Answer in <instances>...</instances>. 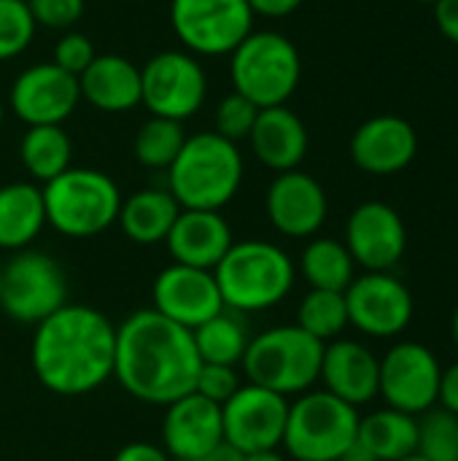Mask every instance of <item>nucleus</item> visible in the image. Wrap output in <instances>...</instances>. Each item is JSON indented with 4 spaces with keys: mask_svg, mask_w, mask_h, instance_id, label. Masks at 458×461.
<instances>
[{
    "mask_svg": "<svg viewBox=\"0 0 458 461\" xmlns=\"http://www.w3.org/2000/svg\"><path fill=\"white\" fill-rule=\"evenodd\" d=\"M200 365L192 332L154 308L135 311L116 327L113 378L146 405L167 408L192 394Z\"/></svg>",
    "mask_w": 458,
    "mask_h": 461,
    "instance_id": "f257e3e1",
    "label": "nucleus"
},
{
    "mask_svg": "<svg viewBox=\"0 0 458 461\" xmlns=\"http://www.w3.org/2000/svg\"><path fill=\"white\" fill-rule=\"evenodd\" d=\"M116 327L89 305H62L35 324L30 365L38 384L59 397H84L113 378Z\"/></svg>",
    "mask_w": 458,
    "mask_h": 461,
    "instance_id": "f03ea898",
    "label": "nucleus"
},
{
    "mask_svg": "<svg viewBox=\"0 0 458 461\" xmlns=\"http://www.w3.org/2000/svg\"><path fill=\"white\" fill-rule=\"evenodd\" d=\"M243 184V157L238 143L219 132H197L167 167V192L181 208L221 211Z\"/></svg>",
    "mask_w": 458,
    "mask_h": 461,
    "instance_id": "7ed1b4c3",
    "label": "nucleus"
},
{
    "mask_svg": "<svg viewBox=\"0 0 458 461\" xmlns=\"http://www.w3.org/2000/svg\"><path fill=\"white\" fill-rule=\"evenodd\" d=\"M224 308L235 313H256L275 308L294 289L297 267L292 257L267 240H240L224 254L213 270Z\"/></svg>",
    "mask_w": 458,
    "mask_h": 461,
    "instance_id": "20e7f679",
    "label": "nucleus"
},
{
    "mask_svg": "<svg viewBox=\"0 0 458 461\" xmlns=\"http://www.w3.org/2000/svg\"><path fill=\"white\" fill-rule=\"evenodd\" d=\"M321 359L324 343L297 324H289L251 338L240 370L248 384L270 389L281 397H300L319 381Z\"/></svg>",
    "mask_w": 458,
    "mask_h": 461,
    "instance_id": "39448f33",
    "label": "nucleus"
},
{
    "mask_svg": "<svg viewBox=\"0 0 458 461\" xmlns=\"http://www.w3.org/2000/svg\"><path fill=\"white\" fill-rule=\"evenodd\" d=\"M46 224L65 238H94L119 219L121 192L111 176L92 167H67L43 184Z\"/></svg>",
    "mask_w": 458,
    "mask_h": 461,
    "instance_id": "423d86ee",
    "label": "nucleus"
},
{
    "mask_svg": "<svg viewBox=\"0 0 458 461\" xmlns=\"http://www.w3.org/2000/svg\"><path fill=\"white\" fill-rule=\"evenodd\" d=\"M302 76L297 46L273 30L248 32L232 51L229 78L238 95L248 97L256 108L286 105Z\"/></svg>",
    "mask_w": 458,
    "mask_h": 461,
    "instance_id": "0eeeda50",
    "label": "nucleus"
},
{
    "mask_svg": "<svg viewBox=\"0 0 458 461\" xmlns=\"http://www.w3.org/2000/svg\"><path fill=\"white\" fill-rule=\"evenodd\" d=\"M359 408L329 392H305L289 402L283 451L294 461H337L359 435Z\"/></svg>",
    "mask_w": 458,
    "mask_h": 461,
    "instance_id": "6e6552de",
    "label": "nucleus"
},
{
    "mask_svg": "<svg viewBox=\"0 0 458 461\" xmlns=\"http://www.w3.org/2000/svg\"><path fill=\"white\" fill-rule=\"evenodd\" d=\"M67 305V278L59 262L40 251H13L3 267L0 308L19 324H40Z\"/></svg>",
    "mask_w": 458,
    "mask_h": 461,
    "instance_id": "1a4fd4ad",
    "label": "nucleus"
},
{
    "mask_svg": "<svg viewBox=\"0 0 458 461\" xmlns=\"http://www.w3.org/2000/svg\"><path fill=\"white\" fill-rule=\"evenodd\" d=\"M170 22L178 41L202 57L232 54L251 32L248 0H173Z\"/></svg>",
    "mask_w": 458,
    "mask_h": 461,
    "instance_id": "9d476101",
    "label": "nucleus"
},
{
    "mask_svg": "<svg viewBox=\"0 0 458 461\" xmlns=\"http://www.w3.org/2000/svg\"><path fill=\"white\" fill-rule=\"evenodd\" d=\"M289 419V397H281L256 384H243L224 405V446L240 456L256 451H275L283 446Z\"/></svg>",
    "mask_w": 458,
    "mask_h": 461,
    "instance_id": "9b49d317",
    "label": "nucleus"
},
{
    "mask_svg": "<svg viewBox=\"0 0 458 461\" xmlns=\"http://www.w3.org/2000/svg\"><path fill=\"white\" fill-rule=\"evenodd\" d=\"M205 92V70L192 54L162 51L140 68V103L151 116L184 122L202 108Z\"/></svg>",
    "mask_w": 458,
    "mask_h": 461,
    "instance_id": "f8f14e48",
    "label": "nucleus"
},
{
    "mask_svg": "<svg viewBox=\"0 0 458 461\" xmlns=\"http://www.w3.org/2000/svg\"><path fill=\"white\" fill-rule=\"evenodd\" d=\"M440 375L443 367L432 348L416 340H402L391 346L381 359L378 397L386 400V408L421 416L437 405Z\"/></svg>",
    "mask_w": 458,
    "mask_h": 461,
    "instance_id": "ddd939ff",
    "label": "nucleus"
},
{
    "mask_svg": "<svg viewBox=\"0 0 458 461\" xmlns=\"http://www.w3.org/2000/svg\"><path fill=\"white\" fill-rule=\"evenodd\" d=\"M348 324L370 338H397L413 321V294L391 273H362L343 292Z\"/></svg>",
    "mask_w": 458,
    "mask_h": 461,
    "instance_id": "4468645a",
    "label": "nucleus"
},
{
    "mask_svg": "<svg viewBox=\"0 0 458 461\" xmlns=\"http://www.w3.org/2000/svg\"><path fill=\"white\" fill-rule=\"evenodd\" d=\"M343 243L364 273H391L405 257L408 230L397 208L381 200H367L348 216Z\"/></svg>",
    "mask_w": 458,
    "mask_h": 461,
    "instance_id": "2eb2a0df",
    "label": "nucleus"
},
{
    "mask_svg": "<svg viewBox=\"0 0 458 461\" xmlns=\"http://www.w3.org/2000/svg\"><path fill=\"white\" fill-rule=\"evenodd\" d=\"M151 300L159 316L175 321L189 332H194L200 324L224 311V300L213 270L186 267L175 262L159 270V276L154 278Z\"/></svg>",
    "mask_w": 458,
    "mask_h": 461,
    "instance_id": "dca6fc26",
    "label": "nucleus"
},
{
    "mask_svg": "<svg viewBox=\"0 0 458 461\" xmlns=\"http://www.w3.org/2000/svg\"><path fill=\"white\" fill-rule=\"evenodd\" d=\"M78 78L54 62H38L22 70L11 86V108L27 127L62 124L78 105Z\"/></svg>",
    "mask_w": 458,
    "mask_h": 461,
    "instance_id": "f3484780",
    "label": "nucleus"
},
{
    "mask_svg": "<svg viewBox=\"0 0 458 461\" xmlns=\"http://www.w3.org/2000/svg\"><path fill=\"white\" fill-rule=\"evenodd\" d=\"M327 192L324 186L302 173H278L267 189V219L286 238H313L327 221Z\"/></svg>",
    "mask_w": 458,
    "mask_h": 461,
    "instance_id": "a211bd4d",
    "label": "nucleus"
},
{
    "mask_svg": "<svg viewBox=\"0 0 458 461\" xmlns=\"http://www.w3.org/2000/svg\"><path fill=\"white\" fill-rule=\"evenodd\" d=\"M219 446H224L221 405L192 392L165 408L162 448L173 461L197 459L216 451Z\"/></svg>",
    "mask_w": 458,
    "mask_h": 461,
    "instance_id": "6ab92c4d",
    "label": "nucleus"
},
{
    "mask_svg": "<svg viewBox=\"0 0 458 461\" xmlns=\"http://www.w3.org/2000/svg\"><path fill=\"white\" fill-rule=\"evenodd\" d=\"M418 154V135L402 116H373L351 138V159L370 176L402 173Z\"/></svg>",
    "mask_w": 458,
    "mask_h": 461,
    "instance_id": "aec40b11",
    "label": "nucleus"
},
{
    "mask_svg": "<svg viewBox=\"0 0 458 461\" xmlns=\"http://www.w3.org/2000/svg\"><path fill=\"white\" fill-rule=\"evenodd\" d=\"M319 381H324V392L335 394L337 400L354 408H362L378 397L381 359L364 343L337 338L324 346Z\"/></svg>",
    "mask_w": 458,
    "mask_h": 461,
    "instance_id": "412c9836",
    "label": "nucleus"
},
{
    "mask_svg": "<svg viewBox=\"0 0 458 461\" xmlns=\"http://www.w3.org/2000/svg\"><path fill=\"white\" fill-rule=\"evenodd\" d=\"M232 230L221 211H192L181 208L173 230L165 238L167 254L175 265L216 270L224 254L232 249Z\"/></svg>",
    "mask_w": 458,
    "mask_h": 461,
    "instance_id": "4be33fe9",
    "label": "nucleus"
},
{
    "mask_svg": "<svg viewBox=\"0 0 458 461\" xmlns=\"http://www.w3.org/2000/svg\"><path fill=\"white\" fill-rule=\"evenodd\" d=\"M248 143H251L254 157L265 167H270L275 173H286V170H297L300 162L305 159L308 130H305L302 119L286 105L259 108V116L248 135Z\"/></svg>",
    "mask_w": 458,
    "mask_h": 461,
    "instance_id": "5701e85b",
    "label": "nucleus"
},
{
    "mask_svg": "<svg viewBox=\"0 0 458 461\" xmlns=\"http://www.w3.org/2000/svg\"><path fill=\"white\" fill-rule=\"evenodd\" d=\"M81 97L105 113H124L140 105V68L119 54H97L78 76Z\"/></svg>",
    "mask_w": 458,
    "mask_h": 461,
    "instance_id": "b1692460",
    "label": "nucleus"
},
{
    "mask_svg": "<svg viewBox=\"0 0 458 461\" xmlns=\"http://www.w3.org/2000/svg\"><path fill=\"white\" fill-rule=\"evenodd\" d=\"M46 227L43 192L35 184L13 181L0 186V249L24 251Z\"/></svg>",
    "mask_w": 458,
    "mask_h": 461,
    "instance_id": "393cba45",
    "label": "nucleus"
},
{
    "mask_svg": "<svg viewBox=\"0 0 458 461\" xmlns=\"http://www.w3.org/2000/svg\"><path fill=\"white\" fill-rule=\"evenodd\" d=\"M178 213L181 205L167 189H140L132 197L121 200L116 224L132 243L154 246V243H165Z\"/></svg>",
    "mask_w": 458,
    "mask_h": 461,
    "instance_id": "a878e982",
    "label": "nucleus"
},
{
    "mask_svg": "<svg viewBox=\"0 0 458 461\" xmlns=\"http://www.w3.org/2000/svg\"><path fill=\"white\" fill-rule=\"evenodd\" d=\"M359 440L375 454L378 461H397L416 451L418 416H408L394 408L375 411L359 419Z\"/></svg>",
    "mask_w": 458,
    "mask_h": 461,
    "instance_id": "bb28decb",
    "label": "nucleus"
},
{
    "mask_svg": "<svg viewBox=\"0 0 458 461\" xmlns=\"http://www.w3.org/2000/svg\"><path fill=\"white\" fill-rule=\"evenodd\" d=\"M192 338L205 365H229V367H240L251 343L243 316L227 308L213 319H208L205 324H200L192 332Z\"/></svg>",
    "mask_w": 458,
    "mask_h": 461,
    "instance_id": "cd10ccee",
    "label": "nucleus"
},
{
    "mask_svg": "<svg viewBox=\"0 0 458 461\" xmlns=\"http://www.w3.org/2000/svg\"><path fill=\"white\" fill-rule=\"evenodd\" d=\"M300 270L310 289L327 292H346L356 278L354 257L348 254L346 243L335 238H313L300 257Z\"/></svg>",
    "mask_w": 458,
    "mask_h": 461,
    "instance_id": "c85d7f7f",
    "label": "nucleus"
},
{
    "mask_svg": "<svg viewBox=\"0 0 458 461\" xmlns=\"http://www.w3.org/2000/svg\"><path fill=\"white\" fill-rule=\"evenodd\" d=\"M19 157L27 173L43 184L57 178L70 167L73 143L70 135L62 130V124H40L30 127L19 143Z\"/></svg>",
    "mask_w": 458,
    "mask_h": 461,
    "instance_id": "c756f323",
    "label": "nucleus"
},
{
    "mask_svg": "<svg viewBox=\"0 0 458 461\" xmlns=\"http://www.w3.org/2000/svg\"><path fill=\"white\" fill-rule=\"evenodd\" d=\"M297 327L321 340L324 346L337 340L348 327V308L343 292L310 289L297 308Z\"/></svg>",
    "mask_w": 458,
    "mask_h": 461,
    "instance_id": "7c9ffc66",
    "label": "nucleus"
},
{
    "mask_svg": "<svg viewBox=\"0 0 458 461\" xmlns=\"http://www.w3.org/2000/svg\"><path fill=\"white\" fill-rule=\"evenodd\" d=\"M184 143H186V135H184L181 122L151 116L148 122L140 124L135 135V157L143 167L167 170L173 159L178 157V151L184 149Z\"/></svg>",
    "mask_w": 458,
    "mask_h": 461,
    "instance_id": "2f4dec72",
    "label": "nucleus"
},
{
    "mask_svg": "<svg viewBox=\"0 0 458 461\" xmlns=\"http://www.w3.org/2000/svg\"><path fill=\"white\" fill-rule=\"evenodd\" d=\"M416 451L429 461H458V416L437 405L421 413Z\"/></svg>",
    "mask_w": 458,
    "mask_h": 461,
    "instance_id": "473e14b6",
    "label": "nucleus"
},
{
    "mask_svg": "<svg viewBox=\"0 0 458 461\" xmlns=\"http://www.w3.org/2000/svg\"><path fill=\"white\" fill-rule=\"evenodd\" d=\"M35 27L27 0H0V62L27 49Z\"/></svg>",
    "mask_w": 458,
    "mask_h": 461,
    "instance_id": "72a5a7b5",
    "label": "nucleus"
},
{
    "mask_svg": "<svg viewBox=\"0 0 458 461\" xmlns=\"http://www.w3.org/2000/svg\"><path fill=\"white\" fill-rule=\"evenodd\" d=\"M256 116H259V108H256L248 97L232 92V95H227V97L219 103V108H216V130H213V132H219L221 138H227V140H232V143L248 140Z\"/></svg>",
    "mask_w": 458,
    "mask_h": 461,
    "instance_id": "f704fd0d",
    "label": "nucleus"
},
{
    "mask_svg": "<svg viewBox=\"0 0 458 461\" xmlns=\"http://www.w3.org/2000/svg\"><path fill=\"white\" fill-rule=\"evenodd\" d=\"M243 386V378L238 373V367H229V365H200V373H197V381H194V394L216 402V405H224L238 389Z\"/></svg>",
    "mask_w": 458,
    "mask_h": 461,
    "instance_id": "c9c22d12",
    "label": "nucleus"
},
{
    "mask_svg": "<svg viewBox=\"0 0 458 461\" xmlns=\"http://www.w3.org/2000/svg\"><path fill=\"white\" fill-rule=\"evenodd\" d=\"M94 57H97L94 54V46H92V41L86 35H81V32H65L57 41V46H54V59L51 62L57 68H62L65 73H70V76L78 78L89 68V62Z\"/></svg>",
    "mask_w": 458,
    "mask_h": 461,
    "instance_id": "e433bc0d",
    "label": "nucleus"
},
{
    "mask_svg": "<svg viewBox=\"0 0 458 461\" xmlns=\"http://www.w3.org/2000/svg\"><path fill=\"white\" fill-rule=\"evenodd\" d=\"M35 24L67 30L84 14V0H27Z\"/></svg>",
    "mask_w": 458,
    "mask_h": 461,
    "instance_id": "4c0bfd02",
    "label": "nucleus"
},
{
    "mask_svg": "<svg viewBox=\"0 0 458 461\" xmlns=\"http://www.w3.org/2000/svg\"><path fill=\"white\" fill-rule=\"evenodd\" d=\"M113 461H173V456L162 446H154L146 440H132L124 448H119Z\"/></svg>",
    "mask_w": 458,
    "mask_h": 461,
    "instance_id": "58836bf2",
    "label": "nucleus"
},
{
    "mask_svg": "<svg viewBox=\"0 0 458 461\" xmlns=\"http://www.w3.org/2000/svg\"><path fill=\"white\" fill-rule=\"evenodd\" d=\"M437 408L458 416V362L443 370L440 375V392H437Z\"/></svg>",
    "mask_w": 458,
    "mask_h": 461,
    "instance_id": "ea45409f",
    "label": "nucleus"
},
{
    "mask_svg": "<svg viewBox=\"0 0 458 461\" xmlns=\"http://www.w3.org/2000/svg\"><path fill=\"white\" fill-rule=\"evenodd\" d=\"M435 22H437V30L458 46V0H437Z\"/></svg>",
    "mask_w": 458,
    "mask_h": 461,
    "instance_id": "a19ab883",
    "label": "nucleus"
},
{
    "mask_svg": "<svg viewBox=\"0 0 458 461\" xmlns=\"http://www.w3.org/2000/svg\"><path fill=\"white\" fill-rule=\"evenodd\" d=\"M254 14L278 19V16H289L292 11H297L302 5V0H248Z\"/></svg>",
    "mask_w": 458,
    "mask_h": 461,
    "instance_id": "79ce46f5",
    "label": "nucleus"
},
{
    "mask_svg": "<svg viewBox=\"0 0 458 461\" xmlns=\"http://www.w3.org/2000/svg\"><path fill=\"white\" fill-rule=\"evenodd\" d=\"M337 461H378V459H375V454H373V451L359 440V435H356V440L343 451V456H340Z\"/></svg>",
    "mask_w": 458,
    "mask_h": 461,
    "instance_id": "37998d69",
    "label": "nucleus"
},
{
    "mask_svg": "<svg viewBox=\"0 0 458 461\" xmlns=\"http://www.w3.org/2000/svg\"><path fill=\"white\" fill-rule=\"evenodd\" d=\"M186 461H243V456L238 451H232L229 446H219L216 451L205 454V456H197V459H186Z\"/></svg>",
    "mask_w": 458,
    "mask_h": 461,
    "instance_id": "c03bdc74",
    "label": "nucleus"
},
{
    "mask_svg": "<svg viewBox=\"0 0 458 461\" xmlns=\"http://www.w3.org/2000/svg\"><path fill=\"white\" fill-rule=\"evenodd\" d=\"M243 461H289V459L275 448V451H256V454H246Z\"/></svg>",
    "mask_w": 458,
    "mask_h": 461,
    "instance_id": "a18cd8bd",
    "label": "nucleus"
},
{
    "mask_svg": "<svg viewBox=\"0 0 458 461\" xmlns=\"http://www.w3.org/2000/svg\"><path fill=\"white\" fill-rule=\"evenodd\" d=\"M397 461H429V459H424L418 451H413V454H408V456H402V459H397Z\"/></svg>",
    "mask_w": 458,
    "mask_h": 461,
    "instance_id": "49530a36",
    "label": "nucleus"
},
{
    "mask_svg": "<svg viewBox=\"0 0 458 461\" xmlns=\"http://www.w3.org/2000/svg\"><path fill=\"white\" fill-rule=\"evenodd\" d=\"M454 340H456V348H458V308H456V313H454Z\"/></svg>",
    "mask_w": 458,
    "mask_h": 461,
    "instance_id": "de8ad7c7",
    "label": "nucleus"
},
{
    "mask_svg": "<svg viewBox=\"0 0 458 461\" xmlns=\"http://www.w3.org/2000/svg\"><path fill=\"white\" fill-rule=\"evenodd\" d=\"M0 127H3V103H0Z\"/></svg>",
    "mask_w": 458,
    "mask_h": 461,
    "instance_id": "09e8293b",
    "label": "nucleus"
},
{
    "mask_svg": "<svg viewBox=\"0 0 458 461\" xmlns=\"http://www.w3.org/2000/svg\"><path fill=\"white\" fill-rule=\"evenodd\" d=\"M416 3H432V5H435L437 0H416Z\"/></svg>",
    "mask_w": 458,
    "mask_h": 461,
    "instance_id": "8fccbe9b",
    "label": "nucleus"
},
{
    "mask_svg": "<svg viewBox=\"0 0 458 461\" xmlns=\"http://www.w3.org/2000/svg\"><path fill=\"white\" fill-rule=\"evenodd\" d=\"M0 286H3V267H0Z\"/></svg>",
    "mask_w": 458,
    "mask_h": 461,
    "instance_id": "3c124183",
    "label": "nucleus"
}]
</instances>
